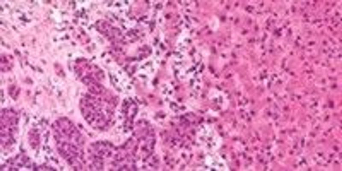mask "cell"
<instances>
[{
  "mask_svg": "<svg viewBox=\"0 0 342 171\" xmlns=\"http://www.w3.org/2000/svg\"><path fill=\"white\" fill-rule=\"evenodd\" d=\"M13 59L10 56L1 55V68L3 71H8L10 70L13 65Z\"/></svg>",
  "mask_w": 342,
  "mask_h": 171,
  "instance_id": "cell-1",
  "label": "cell"
},
{
  "mask_svg": "<svg viewBox=\"0 0 342 171\" xmlns=\"http://www.w3.org/2000/svg\"><path fill=\"white\" fill-rule=\"evenodd\" d=\"M210 27H211V28H213L214 30H216L218 28V25H219V20H218L217 18L214 17L211 20L210 23Z\"/></svg>",
  "mask_w": 342,
  "mask_h": 171,
  "instance_id": "cell-2",
  "label": "cell"
}]
</instances>
